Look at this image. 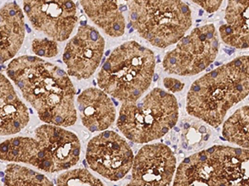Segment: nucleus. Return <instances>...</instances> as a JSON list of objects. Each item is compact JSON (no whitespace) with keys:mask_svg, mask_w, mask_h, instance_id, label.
Segmentation results:
<instances>
[{"mask_svg":"<svg viewBox=\"0 0 249 186\" xmlns=\"http://www.w3.org/2000/svg\"><path fill=\"white\" fill-rule=\"evenodd\" d=\"M249 93V56H241L205 74L193 83L186 110L213 127L224 122L230 108Z\"/></svg>","mask_w":249,"mask_h":186,"instance_id":"nucleus-2","label":"nucleus"},{"mask_svg":"<svg viewBox=\"0 0 249 186\" xmlns=\"http://www.w3.org/2000/svg\"><path fill=\"white\" fill-rule=\"evenodd\" d=\"M7 75L41 121L63 127L76 124V91L65 71L37 56H21L12 60Z\"/></svg>","mask_w":249,"mask_h":186,"instance_id":"nucleus-1","label":"nucleus"},{"mask_svg":"<svg viewBox=\"0 0 249 186\" xmlns=\"http://www.w3.org/2000/svg\"><path fill=\"white\" fill-rule=\"evenodd\" d=\"M88 166L107 179L118 181L127 175L134 155L129 144L113 131H104L89 141L86 153Z\"/></svg>","mask_w":249,"mask_h":186,"instance_id":"nucleus-8","label":"nucleus"},{"mask_svg":"<svg viewBox=\"0 0 249 186\" xmlns=\"http://www.w3.org/2000/svg\"><path fill=\"white\" fill-rule=\"evenodd\" d=\"M57 186H103L99 179L86 169L68 170L57 176Z\"/></svg>","mask_w":249,"mask_h":186,"instance_id":"nucleus-21","label":"nucleus"},{"mask_svg":"<svg viewBox=\"0 0 249 186\" xmlns=\"http://www.w3.org/2000/svg\"><path fill=\"white\" fill-rule=\"evenodd\" d=\"M129 22L151 45L166 48L178 43L192 26V13L182 0H136Z\"/></svg>","mask_w":249,"mask_h":186,"instance_id":"nucleus-6","label":"nucleus"},{"mask_svg":"<svg viewBox=\"0 0 249 186\" xmlns=\"http://www.w3.org/2000/svg\"><path fill=\"white\" fill-rule=\"evenodd\" d=\"M39 148L37 140L27 137L7 139L0 144V160L29 164L37 168Z\"/></svg>","mask_w":249,"mask_h":186,"instance_id":"nucleus-18","label":"nucleus"},{"mask_svg":"<svg viewBox=\"0 0 249 186\" xmlns=\"http://www.w3.org/2000/svg\"><path fill=\"white\" fill-rule=\"evenodd\" d=\"M219 51L218 33L213 24L193 29L164 56L163 67L167 73L192 77L206 70Z\"/></svg>","mask_w":249,"mask_h":186,"instance_id":"nucleus-7","label":"nucleus"},{"mask_svg":"<svg viewBox=\"0 0 249 186\" xmlns=\"http://www.w3.org/2000/svg\"><path fill=\"white\" fill-rule=\"evenodd\" d=\"M34 139L39 148L37 169L48 173L64 171L79 161L80 140L63 127L44 124L35 130Z\"/></svg>","mask_w":249,"mask_h":186,"instance_id":"nucleus-9","label":"nucleus"},{"mask_svg":"<svg viewBox=\"0 0 249 186\" xmlns=\"http://www.w3.org/2000/svg\"><path fill=\"white\" fill-rule=\"evenodd\" d=\"M136 0H80L88 17L112 37H122L129 21L130 9Z\"/></svg>","mask_w":249,"mask_h":186,"instance_id":"nucleus-13","label":"nucleus"},{"mask_svg":"<svg viewBox=\"0 0 249 186\" xmlns=\"http://www.w3.org/2000/svg\"><path fill=\"white\" fill-rule=\"evenodd\" d=\"M249 0H228L226 23L219 28V35L227 45L246 49L249 46Z\"/></svg>","mask_w":249,"mask_h":186,"instance_id":"nucleus-17","label":"nucleus"},{"mask_svg":"<svg viewBox=\"0 0 249 186\" xmlns=\"http://www.w3.org/2000/svg\"><path fill=\"white\" fill-rule=\"evenodd\" d=\"M178 105L172 93L156 88L142 99L123 103L116 122L122 134L135 143L160 139L176 126Z\"/></svg>","mask_w":249,"mask_h":186,"instance_id":"nucleus-5","label":"nucleus"},{"mask_svg":"<svg viewBox=\"0 0 249 186\" xmlns=\"http://www.w3.org/2000/svg\"><path fill=\"white\" fill-rule=\"evenodd\" d=\"M82 123L91 133L105 131L113 125L116 111L107 93L98 88H88L77 97Z\"/></svg>","mask_w":249,"mask_h":186,"instance_id":"nucleus-14","label":"nucleus"},{"mask_svg":"<svg viewBox=\"0 0 249 186\" xmlns=\"http://www.w3.org/2000/svg\"><path fill=\"white\" fill-rule=\"evenodd\" d=\"M223 136L227 141L239 147H249V107L243 106L230 116L223 126Z\"/></svg>","mask_w":249,"mask_h":186,"instance_id":"nucleus-19","label":"nucleus"},{"mask_svg":"<svg viewBox=\"0 0 249 186\" xmlns=\"http://www.w3.org/2000/svg\"><path fill=\"white\" fill-rule=\"evenodd\" d=\"M104 50L105 40L99 31L88 24L80 26L63 51L68 75L77 79L90 78L101 64Z\"/></svg>","mask_w":249,"mask_h":186,"instance_id":"nucleus-11","label":"nucleus"},{"mask_svg":"<svg viewBox=\"0 0 249 186\" xmlns=\"http://www.w3.org/2000/svg\"><path fill=\"white\" fill-rule=\"evenodd\" d=\"M155 68L153 51L135 41L126 42L107 57L98 74L97 85L122 104L135 102L151 85Z\"/></svg>","mask_w":249,"mask_h":186,"instance_id":"nucleus-3","label":"nucleus"},{"mask_svg":"<svg viewBox=\"0 0 249 186\" xmlns=\"http://www.w3.org/2000/svg\"><path fill=\"white\" fill-rule=\"evenodd\" d=\"M28 108L7 77L0 73V136L19 133L29 122Z\"/></svg>","mask_w":249,"mask_h":186,"instance_id":"nucleus-16","label":"nucleus"},{"mask_svg":"<svg viewBox=\"0 0 249 186\" xmlns=\"http://www.w3.org/2000/svg\"><path fill=\"white\" fill-rule=\"evenodd\" d=\"M249 150L216 145L184 159L174 186H249Z\"/></svg>","mask_w":249,"mask_h":186,"instance_id":"nucleus-4","label":"nucleus"},{"mask_svg":"<svg viewBox=\"0 0 249 186\" xmlns=\"http://www.w3.org/2000/svg\"><path fill=\"white\" fill-rule=\"evenodd\" d=\"M32 50L37 57L52 58L58 53V46L56 41L50 38L34 39L32 43Z\"/></svg>","mask_w":249,"mask_h":186,"instance_id":"nucleus-22","label":"nucleus"},{"mask_svg":"<svg viewBox=\"0 0 249 186\" xmlns=\"http://www.w3.org/2000/svg\"><path fill=\"white\" fill-rule=\"evenodd\" d=\"M194 3L201 7L209 14H212L217 11L220 8L224 0H192Z\"/></svg>","mask_w":249,"mask_h":186,"instance_id":"nucleus-23","label":"nucleus"},{"mask_svg":"<svg viewBox=\"0 0 249 186\" xmlns=\"http://www.w3.org/2000/svg\"><path fill=\"white\" fill-rule=\"evenodd\" d=\"M176 170V156L170 147L162 143L145 145L134 157L129 186H170Z\"/></svg>","mask_w":249,"mask_h":186,"instance_id":"nucleus-12","label":"nucleus"},{"mask_svg":"<svg viewBox=\"0 0 249 186\" xmlns=\"http://www.w3.org/2000/svg\"><path fill=\"white\" fill-rule=\"evenodd\" d=\"M23 3L34 29L56 42L70 37L78 20L72 0H23Z\"/></svg>","mask_w":249,"mask_h":186,"instance_id":"nucleus-10","label":"nucleus"},{"mask_svg":"<svg viewBox=\"0 0 249 186\" xmlns=\"http://www.w3.org/2000/svg\"><path fill=\"white\" fill-rule=\"evenodd\" d=\"M4 184L6 186H30L53 185L43 174L18 164H9L6 167Z\"/></svg>","mask_w":249,"mask_h":186,"instance_id":"nucleus-20","label":"nucleus"},{"mask_svg":"<svg viewBox=\"0 0 249 186\" xmlns=\"http://www.w3.org/2000/svg\"><path fill=\"white\" fill-rule=\"evenodd\" d=\"M25 38L23 10L16 2L0 8V64L13 59L19 51Z\"/></svg>","mask_w":249,"mask_h":186,"instance_id":"nucleus-15","label":"nucleus"},{"mask_svg":"<svg viewBox=\"0 0 249 186\" xmlns=\"http://www.w3.org/2000/svg\"><path fill=\"white\" fill-rule=\"evenodd\" d=\"M164 85L170 93H176L178 91H181L184 86V83L174 78H165L164 79Z\"/></svg>","mask_w":249,"mask_h":186,"instance_id":"nucleus-24","label":"nucleus"}]
</instances>
